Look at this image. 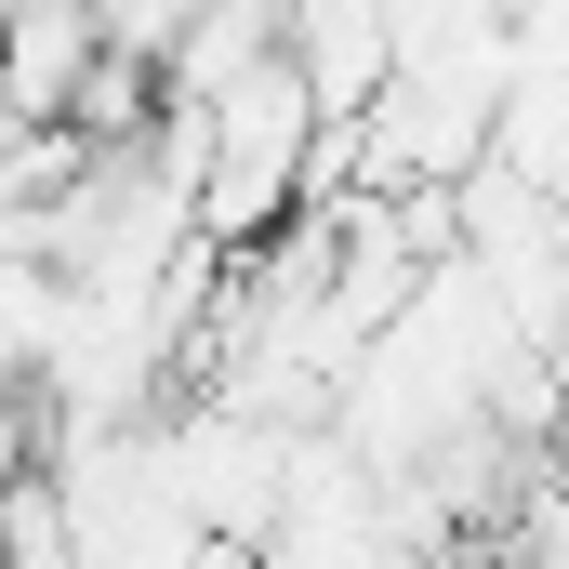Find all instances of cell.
<instances>
[{
	"label": "cell",
	"instance_id": "obj_2",
	"mask_svg": "<svg viewBox=\"0 0 569 569\" xmlns=\"http://www.w3.org/2000/svg\"><path fill=\"white\" fill-rule=\"evenodd\" d=\"M93 80V13L80 0H40V13H0V120L13 133H53Z\"/></svg>",
	"mask_w": 569,
	"mask_h": 569
},
{
	"label": "cell",
	"instance_id": "obj_1",
	"mask_svg": "<svg viewBox=\"0 0 569 569\" xmlns=\"http://www.w3.org/2000/svg\"><path fill=\"white\" fill-rule=\"evenodd\" d=\"M279 67L305 80L318 133H358V120L385 107V80H398V13H371V0H318V13H279Z\"/></svg>",
	"mask_w": 569,
	"mask_h": 569
}]
</instances>
